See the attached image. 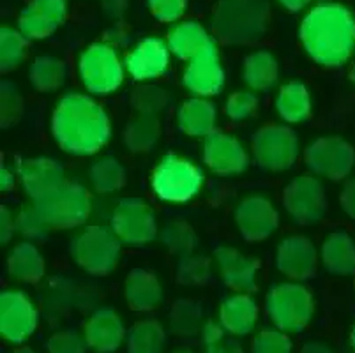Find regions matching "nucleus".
Here are the masks:
<instances>
[{
    "mask_svg": "<svg viewBox=\"0 0 355 353\" xmlns=\"http://www.w3.org/2000/svg\"><path fill=\"white\" fill-rule=\"evenodd\" d=\"M51 132L67 154L92 155L108 144L112 124L108 113L96 99L87 94L69 92L55 106Z\"/></svg>",
    "mask_w": 355,
    "mask_h": 353,
    "instance_id": "1",
    "label": "nucleus"
},
{
    "mask_svg": "<svg viewBox=\"0 0 355 353\" xmlns=\"http://www.w3.org/2000/svg\"><path fill=\"white\" fill-rule=\"evenodd\" d=\"M299 37L316 64L343 66L355 50V16L347 6L336 2L318 4L304 16Z\"/></svg>",
    "mask_w": 355,
    "mask_h": 353,
    "instance_id": "2",
    "label": "nucleus"
},
{
    "mask_svg": "<svg viewBox=\"0 0 355 353\" xmlns=\"http://www.w3.org/2000/svg\"><path fill=\"white\" fill-rule=\"evenodd\" d=\"M269 19L267 0H219L212 15V32L223 44H253L266 35Z\"/></svg>",
    "mask_w": 355,
    "mask_h": 353,
    "instance_id": "3",
    "label": "nucleus"
},
{
    "mask_svg": "<svg viewBox=\"0 0 355 353\" xmlns=\"http://www.w3.org/2000/svg\"><path fill=\"white\" fill-rule=\"evenodd\" d=\"M267 313L276 329L286 334H297L308 327L315 313L311 291L299 281L274 284L266 299Z\"/></svg>",
    "mask_w": 355,
    "mask_h": 353,
    "instance_id": "4",
    "label": "nucleus"
},
{
    "mask_svg": "<svg viewBox=\"0 0 355 353\" xmlns=\"http://www.w3.org/2000/svg\"><path fill=\"white\" fill-rule=\"evenodd\" d=\"M205 175L193 161L177 154L164 155L153 173V191L168 203H186L202 191Z\"/></svg>",
    "mask_w": 355,
    "mask_h": 353,
    "instance_id": "5",
    "label": "nucleus"
},
{
    "mask_svg": "<svg viewBox=\"0 0 355 353\" xmlns=\"http://www.w3.org/2000/svg\"><path fill=\"white\" fill-rule=\"evenodd\" d=\"M74 261L92 276H108L121 258V239L108 226L90 225L73 241Z\"/></svg>",
    "mask_w": 355,
    "mask_h": 353,
    "instance_id": "6",
    "label": "nucleus"
},
{
    "mask_svg": "<svg viewBox=\"0 0 355 353\" xmlns=\"http://www.w3.org/2000/svg\"><path fill=\"white\" fill-rule=\"evenodd\" d=\"M78 71L83 85L90 94L106 96L122 85L125 64L114 46H110L108 43H96L90 44L80 55Z\"/></svg>",
    "mask_w": 355,
    "mask_h": 353,
    "instance_id": "7",
    "label": "nucleus"
},
{
    "mask_svg": "<svg viewBox=\"0 0 355 353\" xmlns=\"http://www.w3.org/2000/svg\"><path fill=\"white\" fill-rule=\"evenodd\" d=\"M35 207L50 230H73L87 223L92 212V198L82 184L66 182Z\"/></svg>",
    "mask_w": 355,
    "mask_h": 353,
    "instance_id": "8",
    "label": "nucleus"
},
{
    "mask_svg": "<svg viewBox=\"0 0 355 353\" xmlns=\"http://www.w3.org/2000/svg\"><path fill=\"white\" fill-rule=\"evenodd\" d=\"M299 138L286 124H267L258 129L251 140V154L261 168L286 171L299 160Z\"/></svg>",
    "mask_w": 355,
    "mask_h": 353,
    "instance_id": "9",
    "label": "nucleus"
},
{
    "mask_svg": "<svg viewBox=\"0 0 355 353\" xmlns=\"http://www.w3.org/2000/svg\"><path fill=\"white\" fill-rule=\"evenodd\" d=\"M304 161L313 175L338 182L354 170L355 148L341 136H322L308 145Z\"/></svg>",
    "mask_w": 355,
    "mask_h": 353,
    "instance_id": "10",
    "label": "nucleus"
},
{
    "mask_svg": "<svg viewBox=\"0 0 355 353\" xmlns=\"http://www.w3.org/2000/svg\"><path fill=\"white\" fill-rule=\"evenodd\" d=\"M112 230L124 244H148L157 237L154 210L140 198L121 200L112 214Z\"/></svg>",
    "mask_w": 355,
    "mask_h": 353,
    "instance_id": "11",
    "label": "nucleus"
},
{
    "mask_svg": "<svg viewBox=\"0 0 355 353\" xmlns=\"http://www.w3.org/2000/svg\"><path fill=\"white\" fill-rule=\"evenodd\" d=\"M283 203L290 218L299 225H315L325 214L324 184L315 175H301L293 179L283 193Z\"/></svg>",
    "mask_w": 355,
    "mask_h": 353,
    "instance_id": "12",
    "label": "nucleus"
},
{
    "mask_svg": "<svg viewBox=\"0 0 355 353\" xmlns=\"http://www.w3.org/2000/svg\"><path fill=\"white\" fill-rule=\"evenodd\" d=\"M37 327V309L21 290H6L0 295V336L12 345H21Z\"/></svg>",
    "mask_w": 355,
    "mask_h": 353,
    "instance_id": "13",
    "label": "nucleus"
},
{
    "mask_svg": "<svg viewBox=\"0 0 355 353\" xmlns=\"http://www.w3.org/2000/svg\"><path fill=\"white\" fill-rule=\"evenodd\" d=\"M235 223L246 241L260 242L276 232L279 225V214L267 196L250 194L239 202L235 209Z\"/></svg>",
    "mask_w": 355,
    "mask_h": 353,
    "instance_id": "14",
    "label": "nucleus"
},
{
    "mask_svg": "<svg viewBox=\"0 0 355 353\" xmlns=\"http://www.w3.org/2000/svg\"><path fill=\"white\" fill-rule=\"evenodd\" d=\"M203 163L218 175H239L250 164V154L235 136L214 129L203 140Z\"/></svg>",
    "mask_w": 355,
    "mask_h": 353,
    "instance_id": "15",
    "label": "nucleus"
},
{
    "mask_svg": "<svg viewBox=\"0 0 355 353\" xmlns=\"http://www.w3.org/2000/svg\"><path fill=\"white\" fill-rule=\"evenodd\" d=\"M16 171L25 193L34 203L48 198L67 182L64 168L50 157L21 160L16 166Z\"/></svg>",
    "mask_w": 355,
    "mask_h": 353,
    "instance_id": "16",
    "label": "nucleus"
},
{
    "mask_svg": "<svg viewBox=\"0 0 355 353\" xmlns=\"http://www.w3.org/2000/svg\"><path fill=\"white\" fill-rule=\"evenodd\" d=\"M182 83L196 97H211L221 92L225 87V69L216 44L189 60L184 71Z\"/></svg>",
    "mask_w": 355,
    "mask_h": 353,
    "instance_id": "17",
    "label": "nucleus"
},
{
    "mask_svg": "<svg viewBox=\"0 0 355 353\" xmlns=\"http://www.w3.org/2000/svg\"><path fill=\"white\" fill-rule=\"evenodd\" d=\"M277 270L292 281H306L315 276L318 267V251L304 235H292L277 244Z\"/></svg>",
    "mask_w": 355,
    "mask_h": 353,
    "instance_id": "18",
    "label": "nucleus"
},
{
    "mask_svg": "<svg viewBox=\"0 0 355 353\" xmlns=\"http://www.w3.org/2000/svg\"><path fill=\"white\" fill-rule=\"evenodd\" d=\"M170 46L159 37H145L125 55V71L137 82H150L163 76L170 66Z\"/></svg>",
    "mask_w": 355,
    "mask_h": 353,
    "instance_id": "19",
    "label": "nucleus"
},
{
    "mask_svg": "<svg viewBox=\"0 0 355 353\" xmlns=\"http://www.w3.org/2000/svg\"><path fill=\"white\" fill-rule=\"evenodd\" d=\"M219 276L223 283L239 293H253L257 291V272L260 261L248 255H242L239 249L230 246H221L214 252Z\"/></svg>",
    "mask_w": 355,
    "mask_h": 353,
    "instance_id": "20",
    "label": "nucleus"
},
{
    "mask_svg": "<svg viewBox=\"0 0 355 353\" xmlns=\"http://www.w3.org/2000/svg\"><path fill=\"white\" fill-rule=\"evenodd\" d=\"M67 15L66 0H32L18 18V31L37 41L53 34Z\"/></svg>",
    "mask_w": 355,
    "mask_h": 353,
    "instance_id": "21",
    "label": "nucleus"
},
{
    "mask_svg": "<svg viewBox=\"0 0 355 353\" xmlns=\"http://www.w3.org/2000/svg\"><path fill=\"white\" fill-rule=\"evenodd\" d=\"M87 346L99 353H112L122 346L125 339V327L121 315L110 307L94 311L83 327Z\"/></svg>",
    "mask_w": 355,
    "mask_h": 353,
    "instance_id": "22",
    "label": "nucleus"
},
{
    "mask_svg": "<svg viewBox=\"0 0 355 353\" xmlns=\"http://www.w3.org/2000/svg\"><path fill=\"white\" fill-rule=\"evenodd\" d=\"M124 295L129 309L137 313H148L163 302V288L153 272L135 268L125 277Z\"/></svg>",
    "mask_w": 355,
    "mask_h": 353,
    "instance_id": "23",
    "label": "nucleus"
},
{
    "mask_svg": "<svg viewBox=\"0 0 355 353\" xmlns=\"http://www.w3.org/2000/svg\"><path fill=\"white\" fill-rule=\"evenodd\" d=\"M258 320V306L250 293H235L227 297L219 307V323L232 336H246L253 332Z\"/></svg>",
    "mask_w": 355,
    "mask_h": 353,
    "instance_id": "24",
    "label": "nucleus"
},
{
    "mask_svg": "<svg viewBox=\"0 0 355 353\" xmlns=\"http://www.w3.org/2000/svg\"><path fill=\"white\" fill-rule=\"evenodd\" d=\"M177 122L184 135L193 138H207L216 129L218 110L209 97L193 96L179 108Z\"/></svg>",
    "mask_w": 355,
    "mask_h": 353,
    "instance_id": "25",
    "label": "nucleus"
},
{
    "mask_svg": "<svg viewBox=\"0 0 355 353\" xmlns=\"http://www.w3.org/2000/svg\"><path fill=\"white\" fill-rule=\"evenodd\" d=\"M166 43L175 57L182 60H191L203 50L216 44V41L196 21H179L168 31Z\"/></svg>",
    "mask_w": 355,
    "mask_h": 353,
    "instance_id": "26",
    "label": "nucleus"
},
{
    "mask_svg": "<svg viewBox=\"0 0 355 353\" xmlns=\"http://www.w3.org/2000/svg\"><path fill=\"white\" fill-rule=\"evenodd\" d=\"M320 261L331 274L352 276L355 274V242L345 232L331 233L320 249Z\"/></svg>",
    "mask_w": 355,
    "mask_h": 353,
    "instance_id": "27",
    "label": "nucleus"
},
{
    "mask_svg": "<svg viewBox=\"0 0 355 353\" xmlns=\"http://www.w3.org/2000/svg\"><path fill=\"white\" fill-rule=\"evenodd\" d=\"M9 276L18 283L35 284L44 277V260L32 242H21L8 257Z\"/></svg>",
    "mask_w": 355,
    "mask_h": 353,
    "instance_id": "28",
    "label": "nucleus"
},
{
    "mask_svg": "<svg viewBox=\"0 0 355 353\" xmlns=\"http://www.w3.org/2000/svg\"><path fill=\"white\" fill-rule=\"evenodd\" d=\"M242 76L246 85L254 92L270 90L279 80V66L276 57L266 50L253 51L244 60Z\"/></svg>",
    "mask_w": 355,
    "mask_h": 353,
    "instance_id": "29",
    "label": "nucleus"
},
{
    "mask_svg": "<svg viewBox=\"0 0 355 353\" xmlns=\"http://www.w3.org/2000/svg\"><path fill=\"white\" fill-rule=\"evenodd\" d=\"M276 110L288 124L308 121V117L311 115V96L304 83H285L276 96Z\"/></svg>",
    "mask_w": 355,
    "mask_h": 353,
    "instance_id": "30",
    "label": "nucleus"
},
{
    "mask_svg": "<svg viewBox=\"0 0 355 353\" xmlns=\"http://www.w3.org/2000/svg\"><path fill=\"white\" fill-rule=\"evenodd\" d=\"M161 124L157 115H144L138 113L133 121L129 122L124 129L122 140L124 145L135 154L148 152L159 141Z\"/></svg>",
    "mask_w": 355,
    "mask_h": 353,
    "instance_id": "31",
    "label": "nucleus"
},
{
    "mask_svg": "<svg viewBox=\"0 0 355 353\" xmlns=\"http://www.w3.org/2000/svg\"><path fill=\"white\" fill-rule=\"evenodd\" d=\"M164 345L166 332L156 320H141L129 330L128 353H163Z\"/></svg>",
    "mask_w": 355,
    "mask_h": 353,
    "instance_id": "32",
    "label": "nucleus"
},
{
    "mask_svg": "<svg viewBox=\"0 0 355 353\" xmlns=\"http://www.w3.org/2000/svg\"><path fill=\"white\" fill-rule=\"evenodd\" d=\"M66 64L60 58L37 57L31 66V83L40 92H53L66 82Z\"/></svg>",
    "mask_w": 355,
    "mask_h": 353,
    "instance_id": "33",
    "label": "nucleus"
},
{
    "mask_svg": "<svg viewBox=\"0 0 355 353\" xmlns=\"http://www.w3.org/2000/svg\"><path fill=\"white\" fill-rule=\"evenodd\" d=\"M90 182L99 194H112L125 184V170L112 155H103L90 166Z\"/></svg>",
    "mask_w": 355,
    "mask_h": 353,
    "instance_id": "34",
    "label": "nucleus"
},
{
    "mask_svg": "<svg viewBox=\"0 0 355 353\" xmlns=\"http://www.w3.org/2000/svg\"><path fill=\"white\" fill-rule=\"evenodd\" d=\"M203 325V311L200 304L195 300H177L170 313V329L175 336H182V338H191L202 332Z\"/></svg>",
    "mask_w": 355,
    "mask_h": 353,
    "instance_id": "35",
    "label": "nucleus"
},
{
    "mask_svg": "<svg viewBox=\"0 0 355 353\" xmlns=\"http://www.w3.org/2000/svg\"><path fill=\"white\" fill-rule=\"evenodd\" d=\"M159 237L168 251L173 252V255H180V257L193 255V251L196 248V242H198L193 226L189 223L182 221V219L166 223L163 226V230H161Z\"/></svg>",
    "mask_w": 355,
    "mask_h": 353,
    "instance_id": "36",
    "label": "nucleus"
},
{
    "mask_svg": "<svg viewBox=\"0 0 355 353\" xmlns=\"http://www.w3.org/2000/svg\"><path fill=\"white\" fill-rule=\"evenodd\" d=\"M28 39L12 27L0 28V71L11 73L27 57Z\"/></svg>",
    "mask_w": 355,
    "mask_h": 353,
    "instance_id": "37",
    "label": "nucleus"
},
{
    "mask_svg": "<svg viewBox=\"0 0 355 353\" xmlns=\"http://www.w3.org/2000/svg\"><path fill=\"white\" fill-rule=\"evenodd\" d=\"M168 99L170 96L163 87L147 82L137 85L131 92V106L144 115H157L163 112L168 106Z\"/></svg>",
    "mask_w": 355,
    "mask_h": 353,
    "instance_id": "38",
    "label": "nucleus"
},
{
    "mask_svg": "<svg viewBox=\"0 0 355 353\" xmlns=\"http://www.w3.org/2000/svg\"><path fill=\"white\" fill-rule=\"evenodd\" d=\"M212 276V261L202 255L182 257L177 270V281L184 286H198L207 283Z\"/></svg>",
    "mask_w": 355,
    "mask_h": 353,
    "instance_id": "39",
    "label": "nucleus"
},
{
    "mask_svg": "<svg viewBox=\"0 0 355 353\" xmlns=\"http://www.w3.org/2000/svg\"><path fill=\"white\" fill-rule=\"evenodd\" d=\"M16 226L21 237L28 241H41L50 232V226L46 225L34 202L21 205V209L16 214Z\"/></svg>",
    "mask_w": 355,
    "mask_h": 353,
    "instance_id": "40",
    "label": "nucleus"
},
{
    "mask_svg": "<svg viewBox=\"0 0 355 353\" xmlns=\"http://www.w3.org/2000/svg\"><path fill=\"white\" fill-rule=\"evenodd\" d=\"M24 113V97L20 90L11 82H2L0 85V126L11 128L21 119Z\"/></svg>",
    "mask_w": 355,
    "mask_h": 353,
    "instance_id": "41",
    "label": "nucleus"
},
{
    "mask_svg": "<svg viewBox=\"0 0 355 353\" xmlns=\"http://www.w3.org/2000/svg\"><path fill=\"white\" fill-rule=\"evenodd\" d=\"M227 329L221 323L212 320L205 322L202 330L203 343L207 346V353H244L237 339L227 338Z\"/></svg>",
    "mask_w": 355,
    "mask_h": 353,
    "instance_id": "42",
    "label": "nucleus"
},
{
    "mask_svg": "<svg viewBox=\"0 0 355 353\" xmlns=\"http://www.w3.org/2000/svg\"><path fill=\"white\" fill-rule=\"evenodd\" d=\"M251 353H292V341L279 329H261L251 343Z\"/></svg>",
    "mask_w": 355,
    "mask_h": 353,
    "instance_id": "43",
    "label": "nucleus"
},
{
    "mask_svg": "<svg viewBox=\"0 0 355 353\" xmlns=\"http://www.w3.org/2000/svg\"><path fill=\"white\" fill-rule=\"evenodd\" d=\"M258 108V97L251 90H237L230 94L225 105V113L230 117V121L242 122L250 119Z\"/></svg>",
    "mask_w": 355,
    "mask_h": 353,
    "instance_id": "44",
    "label": "nucleus"
},
{
    "mask_svg": "<svg viewBox=\"0 0 355 353\" xmlns=\"http://www.w3.org/2000/svg\"><path fill=\"white\" fill-rule=\"evenodd\" d=\"M87 341L73 330L57 332L48 341V353H85Z\"/></svg>",
    "mask_w": 355,
    "mask_h": 353,
    "instance_id": "45",
    "label": "nucleus"
},
{
    "mask_svg": "<svg viewBox=\"0 0 355 353\" xmlns=\"http://www.w3.org/2000/svg\"><path fill=\"white\" fill-rule=\"evenodd\" d=\"M148 9L159 21L173 24L186 12V0H147Z\"/></svg>",
    "mask_w": 355,
    "mask_h": 353,
    "instance_id": "46",
    "label": "nucleus"
},
{
    "mask_svg": "<svg viewBox=\"0 0 355 353\" xmlns=\"http://www.w3.org/2000/svg\"><path fill=\"white\" fill-rule=\"evenodd\" d=\"M18 232L16 226V216L8 209V207H0V244L6 246L12 241L15 233Z\"/></svg>",
    "mask_w": 355,
    "mask_h": 353,
    "instance_id": "47",
    "label": "nucleus"
},
{
    "mask_svg": "<svg viewBox=\"0 0 355 353\" xmlns=\"http://www.w3.org/2000/svg\"><path fill=\"white\" fill-rule=\"evenodd\" d=\"M341 209L345 210L348 218L355 219V179H350L343 186V191H341L340 196Z\"/></svg>",
    "mask_w": 355,
    "mask_h": 353,
    "instance_id": "48",
    "label": "nucleus"
},
{
    "mask_svg": "<svg viewBox=\"0 0 355 353\" xmlns=\"http://www.w3.org/2000/svg\"><path fill=\"white\" fill-rule=\"evenodd\" d=\"M129 0H103V11L110 16V18L121 19L124 12L128 11Z\"/></svg>",
    "mask_w": 355,
    "mask_h": 353,
    "instance_id": "49",
    "label": "nucleus"
},
{
    "mask_svg": "<svg viewBox=\"0 0 355 353\" xmlns=\"http://www.w3.org/2000/svg\"><path fill=\"white\" fill-rule=\"evenodd\" d=\"M16 186V173L9 168L2 166L0 168V191L2 193H9V191L15 189Z\"/></svg>",
    "mask_w": 355,
    "mask_h": 353,
    "instance_id": "50",
    "label": "nucleus"
},
{
    "mask_svg": "<svg viewBox=\"0 0 355 353\" xmlns=\"http://www.w3.org/2000/svg\"><path fill=\"white\" fill-rule=\"evenodd\" d=\"M106 41H108L110 46H114L117 50L119 46H125V43H128V34H125V31L122 27H115L106 34Z\"/></svg>",
    "mask_w": 355,
    "mask_h": 353,
    "instance_id": "51",
    "label": "nucleus"
},
{
    "mask_svg": "<svg viewBox=\"0 0 355 353\" xmlns=\"http://www.w3.org/2000/svg\"><path fill=\"white\" fill-rule=\"evenodd\" d=\"M277 2H279L285 9H288V11L295 12V11H301V9H304L306 6L311 4L313 0H277Z\"/></svg>",
    "mask_w": 355,
    "mask_h": 353,
    "instance_id": "52",
    "label": "nucleus"
},
{
    "mask_svg": "<svg viewBox=\"0 0 355 353\" xmlns=\"http://www.w3.org/2000/svg\"><path fill=\"white\" fill-rule=\"evenodd\" d=\"M299 353H334L327 345L324 343H308V345L302 346V350Z\"/></svg>",
    "mask_w": 355,
    "mask_h": 353,
    "instance_id": "53",
    "label": "nucleus"
},
{
    "mask_svg": "<svg viewBox=\"0 0 355 353\" xmlns=\"http://www.w3.org/2000/svg\"><path fill=\"white\" fill-rule=\"evenodd\" d=\"M12 353H35L34 350H31V348H27V346H24V348H18V350H15V352Z\"/></svg>",
    "mask_w": 355,
    "mask_h": 353,
    "instance_id": "54",
    "label": "nucleus"
},
{
    "mask_svg": "<svg viewBox=\"0 0 355 353\" xmlns=\"http://www.w3.org/2000/svg\"><path fill=\"white\" fill-rule=\"evenodd\" d=\"M350 345H352V348H354V352H355V325H354V329H352V334H350Z\"/></svg>",
    "mask_w": 355,
    "mask_h": 353,
    "instance_id": "55",
    "label": "nucleus"
},
{
    "mask_svg": "<svg viewBox=\"0 0 355 353\" xmlns=\"http://www.w3.org/2000/svg\"><path fill=\"white\" fill-rule=\"evenodd\" d=\"M173 353H193V352H189V350H177V352Z\"/></svg>",
    "mask_w": 355,
    "mask_h": 353,
    "instance_id": "56",
    "label": "nucleus"
}]
</instances>
